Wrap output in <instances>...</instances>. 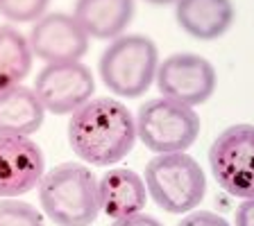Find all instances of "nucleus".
<instances>
[{
  "mask_svg": "<svg viewBox=\"0 0 254 226\" xmlns=\"http://www.w3.org/2000/svg\"><path fill=\"white\" fill-rule=\"evenodd\" d=\"M136 122L132 111L116 97H91L70 113L68 145L79 161L111 168L134 149Z\"/></svg>",
  "mask_w": 254,
  "mask_h": 226,
  "instance_id": "f257e3e1",
  "label": "nucleus"
},
{
  "mask_svg": "<svg viewBox=\"0 0 254 226\" xmlns=\"http://www.w3.org/2000/svg\"><path fill=\"white\" fill-rule=\"evenodd\" d=\"M39 201L57 226H91L100 215L98 179L82 163H62L39 181Z\"/></svg>",
  "mask_w": 254,
  "mask_h": 226,
  "instance_id": "f03ea898",
  "label": "nucleus"
},
{
  "mask_svg": "<svg viewBox=\"0 0 254 226\" xmlns=\"http://www.w3.org/2000/svg\"><path fill=\"white\" fill-rule=\"evenodd\" d=\"M145 190L161 211L186 215L206 195V177L195 158L186 152L157 154L145 165Z\"/></svg>",
  "mask_w": 254,
  "mask_h": 226,
  "instance_id": "7ed1b4c3",
  "label": "nucleus"
},
{
  "mask_svg": "<svg viewBox=\"0 0 254 226\" xmlns=\"http://www.w3.org/2000/svg\"><path fill=\"white\" fill-rule=\"evenodd\" d=\"M159 68V50L143 34H121L111 39L100 54L98 73L102 84L118 97H141L152 86Z\"/></svg>",
  "mask_w": 254,
  "mask_h": 226,
  "instance_id": "20e7f679",
  "label": "nucleus"
},
{
  "mask_svg": "<svg viewBox=\"0 0 254 226\" xmlns=\"http://www.w3.org/2000/svg\"><path fill=\"white\" fill-rule=\"evenodd\" d=\"M136 138L152 154L186 152L200 136V116L193 106L168 97L148 100L138 109Z\"/></svg>",
  "mask_w": 254,
  "mask_h": 226,
  "instance_id": "39448f33",
  "label": "nucleus"
},
{
  "mask_svg": "<svg viewBox=\"0 0 254 226\" xmlns=\"http://www.w3.org/2000/svg\"><path fill=\"white\" fill-rule=\"evenodd\" d=\"M216 183L238 199H254V125H232L209 147Z\"/></svg>",
  "mask_w": 254,
  "mask_h": 226,
  "instance_id": "423d86ee",
  "label": "nucleus"
},
{
  "mask_svg": "<svg viewBox=\"0 0 254 226\" xmlns=\"http://www.w3.org/2000/svg\"><path fill=\"white\" fill-rule=\"evenodd\" d=\"M32 90L46 113L70 116L93 97L95 77L82 61L46 63L39 70Z\"/></svg>",
  "mask_w": 254,
  "mask_h": 226,
  "instance_id": "0eeeda50",
  "label": "nucleus"
},
{
  "mask_svg": "<svg viewBox=\"0 0 254 226\" xmlns=\"http://www.w3.org/2000/svg\"><path fill=\"white\" fill-rule=\"evenodd\" d=\"M154 82L161 97L186 106H197L213 95L218 75L209 59L193 52H177L159 61Z\"/></svg>",
  "mask_w": 254,
  "mask_h": 226,
  "instance_id": "6e6552de",
  "label": "nucleus"
},
{
  "mask_svg": "<svg viewBox=\"0 0 254 226\" xmlns=\"http://www.w3.org/2000/svg\"><path fill=\"white\" fill-rule=\"evenodd\" d=\"M30 50L43 63L79 61L89 50V34L73 14H43L27 34Z\"/></svg>",
  "mask_w": 254,
  "mask_h": 226,
  "instance_id": "1a4fd4ad",
  "label": "nucleus"
},
{
  "mask_svg": "<svg viewBox=\"0 0 254 226\" xmlns=\"http://www.w3.org/2000/svg\"><path fill=\"white\" fill-rule=\"evenodd\" d=\"M46 158L30 136H0V199H16L39 185Z\"/></svg>",
  "mask_w": 254,
  "mask_h": 226,
  "instance_id": "9d476101",
  "label": "nucleus"
},
{
  "mask_svg": "<svg viewBox=\"0 0 254 226\" xmlns=\"http://www.w3.org/2000/svg\"><path fill=\"white\" fill-rule=\"evenodd\" d=\"M98 201H100V213L111 220L143 213L148 204L145 181L134 170L111 168L98 179Z\"/></svg>",
  "mask_w": 254,
  "mask_h": 226,
  "instance_id": "9b49d317",
  "label": "nucleus"
},
{
  "mask_svg": "<svg viewBox=\"0 0 254 226\" xmlns=\"http://www.w3.org/2000/svg\"><path fill=\"white\" fill-rule=\"evenodd\" d=\"M236 9L232 0H177L175 21L197 41H216L232 27Z\"/></svg>",
  "mask_w": 254,
  "mask_h": 226,
  "instance_id": "f8f14e48",
  "label": "nucleus"
},
{
  "mask_svg": "<svg viewBox=\"0 0 254 226\" xmlns=\"http://www.w3.org/2000/svg\"><path fill=\"white\" fill-rule=\"evenodd\" d=\"M73 16L89 39L111 41L121 37L132 21L134 0H77Z\"/></svg>",
  "mask_w": 254,
  "mask_h": 226,
  "instance_id": "ddd939ff",
  "label": "nucleus"
},
{
  "mask_svg": "<svg viewBox=\"0 0 254 226\" xmlns=\"http://www.w3.org/2000/svg\"><path fill=\"white\" fill-rule=\"evenodd\" d=\"M43 118L46 111L32 89L23 84L0 89V136H32Z\"/></svg>",
  "mask_w": 254,
  "mask_h": 226,
  "instance_id": "4468645a",
  "label": "nucleus"
},
{
  "mask_svg": "<svg viewBox=\"0 0 254 226\" xmlns=\"http://www.w3.org/2000/svg\"><path fill=\"white\" fill-rule=\"evenodd\" d=\"M32 59L25 34L14 25H0V89L21 84L32 70Z\"/></svg>",
  "mask_w": 254,
  "mask_h": 226,
  "instance_id": "2eb2a0df",
  "label": "nucleus"
},
{
  "mask_svg": "<svg viewBox=\"0 0 254 226\" xmlns=\"http://www.w3.org/2000/svg\"><path fill=\"white\" fill-rule=\"evenodd\" d=\"M0 226H43V215L18 197L0 199Z\"/></svg>",
  "mask_w": 254,
  "mask_h": 226,
  "instance_id": "dca6fc26",
  "label": "nucleus"
},
{
  "mask_svg": "<svg viewBox=\"0 0 254 226\" xmlns=\"http://www.w3.org/2000/svg\"><path fill=\"white\" fill-rule=\"evenodd\" d=\"M50 0H0V16L9 23H34L46 14Z\"/></svg>",
  "mask_w": 254,
  "mask_h": 226,
  "instance_id": "f3484780",
  "label": "nucleus"
},
{
  "mask_svg": "<svg viewBox=\"0 0 254 226\" xmlns=\"http://www.w3.org/2000/svg\"><path fill=\"white\" fill-rule=\"evenodd\" d=\"M177 226H232L225 217L216 215L211 211H190L182 217Z\"/></svg>",
  "mask_w": 254,
  "mask_h": 226,
  "instance_id": "a211bd4d",
  "label": "nucleus"
},
{
  "mask_svg": "<svg viewBox=\"0 0 254 226\" xmlns=\"http://www.w3.org/2000/svg\"><path fill=\"white\" fill-rule=\"evenodd\" d=\"M111 226H164L159 220H154L152 215H145V213H136V215L129 217H121V220H114Z\"/></svg>",
  "mask_w": 254,
  "mask_h": 226,
  "instance_id": "6ab92c4d",
  "label": "nucleus"
},
{
  "mask_svg": "<svg viewBox=\"0 0 254 226\" xmlns=\"http://www.w3.org/2000/svg\"><path fill=\"white\" fill-rule=\"evenodd\" d=\"M234 222L236 226H254V199H243V204H238Z\"/></svg>",
  "mask_w": 254,
  "mask_h": 226,
  "instance_id": "aec40b11",
  "label": "nucleus"
},
{
  "mask_svg": "<svg viewBox=\"0 0 254 226\" xmlns=\"http://www.w3.org/2000/svg\"><path fill=\"white\" fill-rule=\"evenodd\" d=\"M148 5H154V7H164V5H175L177 0H145Z\"/></svg>",
  "mask_w": 254,
  "mask_h": 226,
  "instance_id": "412c9836",
  "label": "nucleus"
}]
</instances>
